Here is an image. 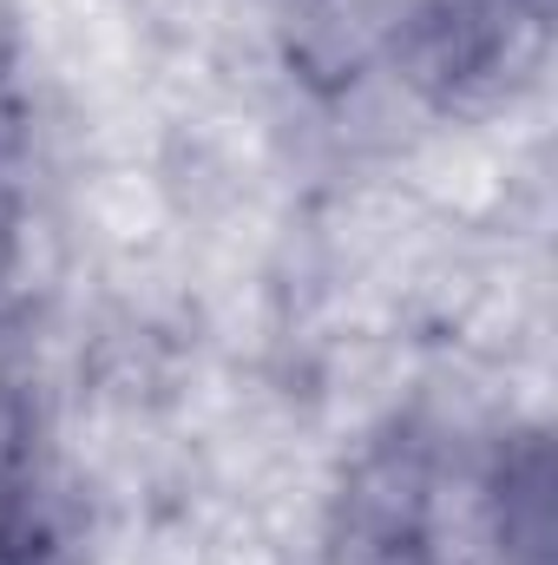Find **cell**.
Returning a JSON list of instances; mask_svg holds the SVG:
<instances>
[{
    "instance_id": "cell-3",
    "label": "cell",
    "mask_w": 558,
    "mask_h": 565,
    "mask_svg": "<svg viewBox=\"0 0 558 565\" xmlns=\"http://www.w3.org/2000/svg\"><path fill=\"white\" fill-rule=\"evenodd\" d=\"M493 513H500L506 559L552 565V447H546V434L506 440L500 473H493Z\"/></svg>"
},
{
    "instance_id": "cell-4",
    "label": "cell",
    "mask_w": 558,
    "mask_h": 565,
    "mask_svg": "<svg viewBox=\"0 0 558 565\" xmlns=\"http://www.w3.org/2000/svg\"><path fill=\"white\" fill-rule=\"evenodd\" d=\"M7 66H13V33H7V20H0V79H7Z\"/></svg>"
},
{
    "instance_id": "cell-1",
    "label": "cell",
    "mask_w": 558,
    "mask_h": 565,
    "mask_svg": "<svg viewBox=\"0 0 558 565\" xmlns=\"http://www.w3.org/2000/svg\"><path fill=\"white\" fill-rule=\"evenodd\" d=\"M546 13V0H408L388 33V60L433 113H480L533 79Z\"/></svg>"
},
{
    "instance_id": "cell-2",
    "label": "cell",
    "mask_w": 558,
    "mask_h": 565,
    "mask_svg": "<svg viewBox=\"0 0 558 565\" xmlns=\"http://www.w3.org/2000/svg\"><path fill=\"white\" fill-rule=\"evenodd\" d=\"M433 546V460L420 440H375L342 487L335 553L342 565H427Z\"/></svg>"
}]
</instances>
